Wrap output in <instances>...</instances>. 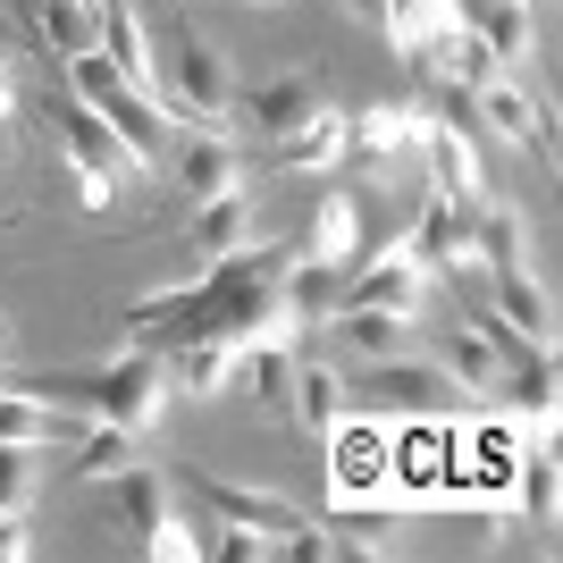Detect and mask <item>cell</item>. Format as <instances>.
Masks as SVG:
<instances>
[{"label": "cell", "mask_w": 563, "mask_h": 563, "mask_svg": "<svg viewBox=\"0 0 563 563\" xmlns=\"http://www.w3.org/2000/svg\"><path fill=\"white\" fill-rule=\"evenodd\" d=\"M43 396H68L85 421H110V429H126V438H143V429L168 412V362L152 345H126L118 362H101V371H85V378H59Z\"/></svg>", "instance_id": "obj_1"}, {"label": "cell", "mask_w": 563, "mask_h": 563, "mask_svg": "<svg viewBox=\"0 0 563 563\" xmlns=\"http://www.w3.org/2000/svg\"><path fill=\"white\" fill-rule=\"evenodd\" d=\"M68 93L85 101V110H93V118L110 126L118 143H126V152H135L143 168H152V161L168 152V126H177V118L161 110V93H152V85H126V76H118L110 59H101V51L68 59Z\"/></svg>", "instance_id": "obj_2"}, {"label": "cell", "mask_w": 563, "mask_h": 563, "mask_svg": "<svg viewBox=\"0 0 563 563\" xmlns=\"http://www.w3.org/2000/svg\"><path fill=\"white\" fill-rule=\"evenodd\" d=\"M362 404H371V412H396V421H446V412H463V387H454L438 362L387 353V362H371V378H362Z\"/></svg>", "instance_id": "obj_3"}, {"label": "cell", "mask_w": 563, "mask_h": 563, "mask_svg": "<svg viewBox=\"0 0 563 563\" xmlns=\"http://www.w3.org/2000/svg\"><path fill=\"white\" fill-rule=\"evenodd\" d=\"M471 118L555 168V118H547V101L521 85V68H488V76H479V85H471Z\"/></svg>", "instance_id": "obj_4"}, {"label": "cell", "mask_w": 563, "mask_h": 563, "mask_svg": "<svg viewBox=\"0 0 563 563\" xmlns=\"http://www.w3.org/2000/svg\"><path fill=\"white\" fill-rule=\"evenodd\" d=\"M161 110L186 118V126H219L228 118V59H219L211 43H177L168 51V85H161Z\"/></svg>", "instance_id": "obj_5"}, {"label": "cell", "mask_w": 563, "mask_h": 563, "mask_svg": "<svg viewBox=\"0 0 563 563\" xmlns=\"http://www.w3.org/2000/svg\"><path fill=\"white\" fill-rule=\"evenodd\" d=\"M421 303H429V269L404 244H387L371 269H345V295H336V311H396V320H421Z\"/></svg>", "instance_id": "obj_6"}, {"label": "cell", "mask_w": 563, "mask_h": 563, "mask_svg": "<svg viewBox=\"0 0 563 563\" xmlns=\"http://www.w3.org/2000/svg\"><path fill=\"white\" fill-rule=\"evenodd\" d=\"M85 412L68 396H43V387H0V446H76L85 438Z\"/></svg>", "instance_id": "obj_7"}, {"label": "cell", "mask_w": 563, "mask_h": 563, "mask_svg": "<svg viewBox=\"0 0 563 563\" xmlns=\"http://www.w3.org/2000/svg\"><path fill=\"white\" fill-rule=\"evenodd\" d=\"M59 143H68V168H85V177H93V186H110V194H126V186L143 177V161H135V152H126V143H118L76 93H68V110H59Z\"/></svg>", "instance_id": "obj_8"}, {"label": "cell", "mask_w": 563, "mask_h": 563, "mask_svg": "<svg viewBox=\"0 0 563 563\" xmlns=\"http://www.w3.org/2000/svg\"><path fill=\"white\" fill-rule=\"evenodd\" d=\"M194 505L219 521H244V530H269V539L286 547V530L303 521V505H286L278 488H235V479H219V471H194Z\"/></svg>", "instance_id": "obj_9"}, {"label": "cell", "mask_w": 563, "mask_h": 563, "mask_svg": "<svg viewBox=\"0 0 563 563\" xmlns=\"http://www.w3.org/2000/svg\"><path fill=\"white\" fill-rule=\"evenodd\" d=\"M345 135H353V161L396 168V161H412V152H421V135H429V110H421V101H378V110L345 118Z\"/></svg>", "instance_id": "obj_10"}, {"label": "cell", "mask_w": 563, "mask_h": 563, "mask_svg": "<svg viewBox=\"0 0 563 563\" xmlns=\"http://www.w3.org/2000/svg\"><path fill=\"white\" fill-rule=\"evenodd\" d=\"M161 362H168V396H194V404L228 396L235 378H244V345H228V336H186Z\"/></svg>", "instance_id": "obj_11"}, {"label": "cell", "mask_w": 563, "mask_h": 563, "mask_svg": "<svg viewBox=\"0 0 563 563\" xmlns=\"http://www.w3.org/2000/svg\"><path fill=\"white\" fill-rule=\"evenodd\" d=\"M404 253L421 261V269H479V261H471V211L463 202H446V194H429V211L412 219V235H404Z\"/></svg>", "instance_id": "obj_12"}, {"label": "cell", "mask_w": 563, "mask_h": 563, "mask_svg": "<svg viewBox=\"0 0 563 563\" xmlns=\"http://www.w3.org/2000/svg\"><path fill=\"white\" fill-rule=\"evenodd\" d=\"M269 161L286 168V177H329L336 161H353V135H345V110H311L295 135L269 143Z\"/></svg>", "instance_id": "obj_13"}, {"label": "cell", "mask_w": 563, "mask_h": 563, "mask_svg": "<svg viewBox=\"0 0 563 563\" xmlns=\"http://www.w3.org/2000/svg\"><path fill=\"white\" fill-rule=\"evenodd\" d=\"M429 345H438V371L463 387V396H488L496 378H505V353H496V336L479 329V320H454V329H429Z\"/></svg>", "instance_id": "obj_14"}, {"label": "cell", "mask_w": 563, "mask_h": 563, "mask_svg": "<svg viewBox=\"0 0 563 563\" xmlns=\"http://www.w3.org/2000/svg\"><path fill=\"white\" fill-rule=\"evenodd\" d=\"M286 412H295L311 438H329L336 421H353V387L329 371V362H295V378H286Z\"/></svg>", "instance_id": "obj_15"}, {"label": "cell", "mask_w": 563, "mask_h": 563, "mask_svg": "<svg viewBox=\"0 0 563 563\" xmlns=\"http://www.w3.org/2000/svg\"><path fill=\"white\" fill-rule=\"evenodd\" d=\"M336 295H345V269H336V261L295 253V269H286V286H278V303H286V320H295V336H303V329H329Z\"/></svg>", "instance_id": "obj_16"}, {"label": "cell", "mask_w": 563, "mask_h": 563, "mask_svg": "<svg viewBox=\"0 0 563 563\" xmlns=\"http://www.w3.org/2000/svg\"><path fill=\"white\" fill-rule=\"evenodd\" d=\"M311 110H329V93H320L311 76H269V85L244 101V126H261V143H278V135H295Z\"/></svg>", "instance_id": "obj_17"}, {"label": "cell", "mask_w": 563, "mask_h": 563, "mask_svg": "<svg viewBox=\"0 0 563 563\" xmlns=\"http://www.w3.org/2000/svg\"><path fill=\"white\" fill-rule=\"evenodd\" d=\"M471 34L488 43L496 68H530V51H539V18H530V0H479V9H471Z\"/></svg>", "instance_id": "obj_18"}, {"label": "cell", "mask_w": 563, "mask_h": 563, "mask_svg": "<svg viewBox=\"0 0 563 563\" xmlns=\"http://www.w3.org/2000/svg\"><path fill=\"white\" fill-rule=\"evenodd\" d=\"M496 387H505V404H514L521 421L547 429V421H555V345H547V336H539V345H521L514 362H505Z\"/></svg>", "instance_id": "obj_19"}, {"label": "cell", "mask_w": 563, "mask_h": 563, "mask_svg": "<svg viewBox=\"0 0 563 563\" xmlns=\"http://www.w3.org/2000/svg\"><path fill=\"white\" fill-rule=\"evenodd\" d=\"M177 177H186L194 202H211V194H235V186H244V152H235L219 126H202V135L177 152Z\"/></svg>", "instance_id": "obj_20"}, {"label": "cell", "mask_w": 563, "mask_h": 563, "mask_svg": "<svg viewBox=\"0 0 563 563\" xmlns=\"http://www.w3.org/2000/svg\"><path fill=\"white\" fill-rule=\"evenodd\" d=\"M101 9V59H110L126 85H161V59H152V43H143V18L126 9V0H93Z\"/></svg>", "instance_id": "obj_21"}, {"label": "cell", "mask_w": 563, "mask_h": 563, "mask_svg": "<svg viewBox=\"0 0 563 563\" xmlns=\"http://www.w3.org/2000/svg\"><path fill=\"white\" fill-rule=\"evenodd\" d=\"M463 18H471L463 0H387V18H378V34H387V43H396L404 59H412V51H429L438 34H454Z\"/></svg>", "instance_id": "obj_22"}, {"label": "cell", "mask_w": 563, "mask_h": 563, "mask_svg": "<svg viewBox=\"0 0 563 563\" xmlns=\"http://www.w3.org/2000/svg\"><path fill=\"white\" fill-rule=\"evenodd\" d=\"M34 34H43L59 59H85V51H101V9L93 0H34Z\"/></svg>", "instance_id": "obj_23"}, {"label": "cell", "mask_w": 563, "mask_h": 563, "mask_svg": "<svg viewBox=\"0 0 563 563\" xmlns=\"http://www.w3.org/2000/svg\"><path fill=\"white\" fill-rule=\"evenodd\" d=\"M261 235V219H253V202H244V186L235 194H211V202H194V244H202V253H244V244H253Z\"/></svg>", "instance_id": "obj_24"}, {"label": "cell", "mask_w": 563, "mask_h": 563, "mask_svg": "<svg viewBox=\"0 0 563 563\" xmlns=\"http://www.w3.org/2000/svg\"><path fill=\"white\" fill-rule=\"evenodd\" d=\"M488 278H496V320H505V329H521V336H547V329H555V303H547V286L530 278V261L488 269Z\"/></svg>", "instance_id": "obj_25"}, {"label": "cell", "mask_w": 563, "mask_h": 563, "mask_svg": "<svg viewBox=\"0 0 563 563\" xmlns=\"http://www.w3.org/2000/svg\"><path fill=\"white\" fill-rule=\"evenodd\" d=\"M118 505H126L135 547L152 539V530H168V521H177V496H168V479H161L152 463H126V471H118Z\"/></svg>", "instance_id": "obj_26"}, {"label": "cell", "mask_w": 563, "mask_h": 563, "mask_svg": "<svg viewBox=\"0 0 563 563\" xmlns=\"http://www.w3.org/2000/svg\"><path fill=\"white\" fill-rule=\"evenodd\" d=\"M329 446H336V488H345V496H371L378 479H387V446H378V429L336 421V429H329Z\"/></svg>", "instance_id": "obj_27"}, {"label": "cell", "mask_w": 563, "mask_h": 563, "mask_svg": "<svg viewBox=\"0 0 563 563\" xmlns=\"http://www.w3.org/2000/svg\"><path fill=\"white\" fill-rule=\"evenodd\" d=\"M329 329L345 336L362 362H387V353H404V329H412V320H396V311H329Z\"/></svg>", "instance_id": "obj_28"}, {"label": "cell", "mask_w": 563, "mask_h": 563, "mask_svg": "<svg viewBox=\"0 0 563 563\" xmlns=\"http://www.w3.org/2000/svg\"><path fill=\"white\" fill-rule=\"evenodd\" d=\"M353 235H362V228H353V202H345V194H320L303 253H311V261H336V269H345V261H353Z\"/></svg>", "instance_id": "obj_29"}, {"label": "cell", "mask_w": 563, "mask_h": 563, "mask_svg": "<svg viewBox=\"0 0 563 563\" xmlns=\"http://www.w3.org/2000/svg\"><path fill=\"white\" fill-rule=\"evenodd\" d=\"M126 463H135V438H126V429L93 421L85 438H76V479H118Z\"/></svg>", "instance_id": "obj_30"}, {"label": "cell", "mask_w": 563, "mask_h": 563, "mask_svg": "<svg viewBox=\"0 0 563 563\" xmlns=\"http://www.w3.org/2000/svg\"><path fill=\"white\" fill-rule=\"evenodd\" d=\"M43 488V446H0V514H25Z\"/></svg>", "instance_id": "obj_31"}, {"label": "cell", "mask_w": 563, "mask_h": 563, "mask_svg": "<svg viewBox=\"0 0 563 563\" xmlns=\"http://www.w3.org/2000/svg\"><path fill=\"white\" fill-rule=\"evenodd\" d=\"M514 496H521V514H530V530H555V496L563 488H555V454H547V446L521 463V488Z\"/></svg>", "instance_id": "obj_32"}, {"label": "cell", "mask_w": 563, "mask_h": 563, "mask_svg": "<svg viewBox=\"0 0 563 563\" xmlns=\"http://www.w3.org/2000/svg\"><path fill=\"white\" fill-rule=\"evenodd\" d=\"M34 555V530H25V514H0V563H25Z\"/></svg>", "instance_id": "obj_33"}, {"label": "cell", "mask_w": 563, "mask_h": 563, "mask_svg": "<svg viewBox=\"0 0 563 563\" xmlns=\"http://www.w3.org/2000/svg\"><path fill=\"white\" fill-rule=\"evenodd\" d=\"M336 9H353L362 25H378V18H387V0H336Z\"/></svg>", "instance_id": "obj_34"}, {"label": "cell", "mask_w": 563, "mask_h": 563, "mask_svg": "<svg viewBox=\"0 0 563 563\" xmlns=\"http://www.w3.org/2000/svg\"><path fill=\"white\" fill-rule=\"evenodd\" d=\"M9 110H18V85H9V68H0V126H9Z\"/></svg>", "instance_id": "obj_35"}, {"label": "cell", "mask_w": 563, "mask_h": 563, "mask_svg": "<svg viewBox=\"0 0 563 563\" xmlns=\"http://www.w3.org/2000/svg\"><path fill=\"white\" fill-rule=\"evenodd\" d=\"M0 9H9V18H34V0H0Z\"/></svg>", "instance_id": "obj_36"}, {"label": "cell", "mask_w": 563, "mask_h": 563, "mask_svg": "<svg viewBox=\"0 0 563 563\" xmlns=\"http://www.w3.org/2000/svg\"><path fill=\"white\" fill-rule=\"evenodd\" d=\"M0 362H9V320H0Z\"/></svg>", "instance_id": "obj_37"}, {"label": "cell", "mask_w": 563, "mask_h": 563, "mask_svg": "<svg viewBox=\"0 0 563 563\" xmlns=\"http://www.w3.org/2000/svg\"><path fill=\"white\" fill-rule=\"evenodd\" d=\"M530 9H539V0H530Z\"/></svg>", "instance_id": "obj_38"}]
</instances>
